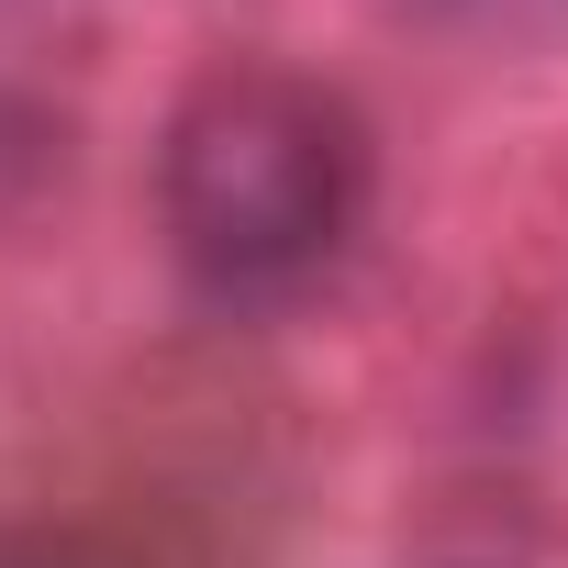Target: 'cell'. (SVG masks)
Wrapping results in <instances>:
<instances>
[{
    "mask_svg": "<svg viewBox=\"0 0 568 568\" xmlns=\"http://www.w3.org/2000/svg\"><path fill=\"white\" fill-rule=\"evenodd\" d=\"M379 190L368 112L278 57H223L179 90L156 134V223L201 302L267 313L302 302L313 278L357 245Z\"/></svg>",
    "mask_w": 568,
    "mask_h": 568,
    "instance_id": "6da1fadb",
    "label": "cell"
},
{
    "mask_svg": "<svg viewBox=\"0 0 568 568\" xmlns=\"http://www.w3.org/2000/svg\"><path fill=\"white\" fill-rule=\"evenodd\" d=\"M0 568H45V557H0Z\"/></svg>",
    "mask_w": 568,
    "mask_h": 568,
    "instance_id": "7a4b0ae2",
    "label": "cell"
}]
</instances>
